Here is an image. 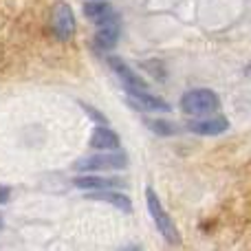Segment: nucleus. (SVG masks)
Segmentation results:
<instances>
[{"label": "nucleus", "instance_id": "obj_1", "mask_svg": "<svg viewBox=\"0 0 251 251\" xmlns=\"http://www.w3.org/2000/svg\"><path fill=\"white\" fill-rule=\"evenodd\" d=\"M221 108V100L209 88H194L187 91L181 100V110L190 117H209Z\"/></svg>", "mask_w": 251, "mask_h": 251}, {"label": "nucleus", "instance_id": "obj_2", "mask_svg": "<svg viewBox=\"0 0 251 251\" xmlns=\"http://www.w3.org/2000/svg\"><path fill=\"white\" fill-rule=\"evenodd\" d=\"M128 165V156L119 150H104V154H91L79 159L73 165L79 172H101V170H124Z\"/></svg>", "mask_w": 251, "mask_h": 251}, {"label": "nucleus", "instance_id": "obj_3", "mask_svg": "<svg viewBox=\"0 0 251 251\" xmlns=\"http://www.w3.org/2000/svg\"><path fill=\"white\" fill-rule=\"evenodd\" d=\"M146 203H148V209H150V216L154 218L156 229L161 231V236H163V238H168L172 245H176V243H178L176 227H174V223L170 221V216L165 214V209L161 207L159 196H156L154 190H150V187L146 190Z\"/></svg>", "mask_w": 251, "mask_h": 251}, {"label": "nucleus", "instance_id": "obj_4", "mask_svg": "<svg viewBox=\"0 0 251 251\" xmlns=\"http://www.w3.org/2000/svg\"><path fill=\"white\" fill-rule=\"evenodd\" d=\"M51 29L55 38L62 42H69L75 35V16L66 2H55L51 9Z\"/></svg>", "mask_w": 251, "mask_h": 251}, {"label": "nucleus", "instance_id": "obj_5", "mask_svg": "<svg viewBox=\"0 0 251 251\" xmlns=\"http://www.w3.org/2000/svg\"><path fill=\"white\" fill-rule=\"evenodd\" d=\"M119 33H122V26H119V18L113 16L108 20L100 22L97 25V33H95V44L100 49H113L119 40Z\"/></svg>", "mask_w": 251, "mask_h": 251}, {"label": "nucleus", "instance_id": "obj_6", "mask_svg": "<svg viewBox=\"0 0 251 251\" xmlns=\"http://www.w3.org/2000/svg\"><path fill=\"white\" fill-rule=\"evenodd\" d=\"M187 128L194 134H203V137H216V134H223L227 128H229V122L225 117H199L192 119L187 124Z\"/></svg>", "mask_w": 251, "mask_h": 251}, {"label": "nucleus", "instance_id": "obj_7", "mask_svg": "<svg viewBox=\"0 0 251 251\" xmlns=\"http://www.w3.org/2000/svg\"><path fill=\"white\" fill-rule=\"evenodd\" d=\"M108 66L117 73V77L122 79V82L126 84V88H148V84H146V79H141L137 73H134L132 69H130L128 64L122 60V57H117V55H110L108 57Z\"/></svg>", "mask_w": 251, "mask_h": 251}, {"label": "nucleus", "instance_id": "obj_8", "mask_svg": "<svg viewBox=\"0 0 251 251\" xmlns=\"http://www.w3.org/2000/svg\"><path fill=\"white\" fill-rule=\"evenodd\" d=\"M91 148L95 150H119L122 148V139L115 130L106 128V126H97L91 134Z\"/></svg>", "mask_w": 251, "mask_h": 251}, {"label": "nucleus", "instance_id": "obj_9", "mask_svg": "<svg viewBox=\"0 0 251 251\" xmlns=\"http://www.w3.org/2000/svg\"><path fill=\"white\" fill-rule=\"evenodd\" d=\"M126 91H128V95L132 97V100L137 101L141 108H146V110H159V113H168V110H170L168 101H163L161 97L148 93V88H126Z\"/></svg>", "mask_w": 251, "mask_h": 251}, {"label": "nucleus", "instance_id": "obj_10", "mask_svg": "<svg viewBox=\"0 0 251 251\" xmlns=\"http://www.w3.org/2000/svg\"><path fill=\"white\" fill-rule=\"evenodd\" d=\"M75 187L79 190H108V187L124 185L122 178H108V176H95V174H86V176L75 178Z\"/></svg>", "mask_w": 251, "mask_h": 251}, {"label": "nucleus", "instance_id": "obj_11", "mask_svg": "<svg viewBox=\"0 0 251 251\" xmlns=\"http://www.w3.org/2000/svg\"><path fill=\"white\" fill-rule=\"evenodd\" d=\"M88 201H104V203H110L115 205V207H119L122 212H130L132 209V203H130V199L126 194H119V192H110L108 190H93L91 194H86Z\"/></svg>", "mask_w": 251, "mask_h": 251}, {"label": "nucleus", "instance_id": "obj_12", "mask_svg": "<svg viewBox=\"0 0 251 251\" xmlns=\"http://www.w3.org/2000/svg\"><path fill=\"white\" fill-rule=\"evenodd\" d=\"M84 16H86L88 20H93L95 25H100V22L117 16V13H115V9L110 7L108 2H104V0H88V2H84Z\"/></svg>", "mask_w": 251, "mask_h": 251}, {"label": "nucleus", "instance_id": "obj_13", "mask_svg": "<svg viewBox=\"0 0 251 251\" xmlns=\"http://www.w3.org/2000/svg\"><path fill=\"white\" fill-rule=\"evenodd\" d=\"M150 126L154 128L156 134H163V137H172V134H176V126L165 122V119H152Z\"/></svg>", "mask_w": 251, "mask_h": 251}, {"label": "nucleus", "instance_id": "obj_14", "mask_svg": "<svg viewBox=\"0 0 251 251\" xmlns=\"http://www.w3.org/2000/svg\"><path fill=\"white\" fill-rule=\"evenodd\" d=\"M7 199H9V187L0 185V203H7Z\"/></svg>", "mask_w": 251, "mask_h": 251}, {"label": "nucleus", "instance_id": "obj_15", "mask_svg": "<svg viewBox=\"0 0 251 251\" xmlns=\"http://www.w3.org/2000/svg\"><path fill=\"white\" fill-rule=\"evenodd\" d=\"M0 227H2V214H0Z\"/></svg>", "mask_w": 251, "mask_h": 251}]
</instances>
